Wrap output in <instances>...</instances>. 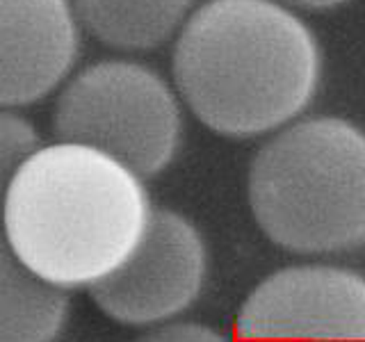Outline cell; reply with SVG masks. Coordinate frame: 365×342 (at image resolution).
<instances>
[{"mask_svg": "<svg viewBox=\"0 0 365 342\" xmlns=\"http://www.w3.org/2000/svg\"><path fill=\"white\" fill-rule=\"evenodd\" d=\"M235 342H365V276L334 265L274 271L240 308Z\"/></svg>", "mask_w": 365, "mask_h": 342, "instance_id": "5", "label": "cell"}, {"mask_svg": "<svg viewBox=\"0 0 365 342\" xmlns=\"http://www.w3.org/2000/svg\"><path fill=\"white\" fill-rule=\"evenodd\" d=\"M322 76L308 26L274 0H210L182 28L174 78L197 117L226 137H256L292 121Z\"/></svg>", "mask_w": 365, "mask_h": 342, "instance_id": "1", "label": "cell"}, {"mask_svg": "<svg viewBox=\"0 0 365 342\" xmlns=\"http://www.w3.org/2000/svg\"><path fill=\"white\" fill-rule=\"evenodd\" d=\"M66 311V294L34 276L0 233V342H53Z\"/></svg>", "mask_w": 365, "mask_h": 342, "instance_id": "8", "label": "cell"}, {"mask_svg": "<svg viewBox=\"0 0 365 342\" xmlns=\"http://www.w3.org/2000/svg\"><path fill=\"white\" fill-rule=\"evenodd\" d=\"M55 133L62 142L110 155L135 176H155L176 155L180 112L171 89L151 68L101 62L62 91Z\"/></svg>", "mask_w": 365, "mask_h": 342, "instance_id": "4", "label": "cell"}, {"mask_svg": "<svg viewBox=\"0 0 365 342\" xmlns=\"http://www.w3.org/2000/svg\"><path fill=\"white\" fill-rule=\"evenodd\" d=\"M192 0H76L80 21L103 43L146 51L163 43L185 16Z\"/></svg>", "mask_w": 365, "mask_h": 342, "instance_id": "9", "label": "cell"}, {"mask_svg": "<svg viewBox=\"0 0 365 342\" xmlns=\"http://www.w3.org/2000/svg\"><path fill=\"white\" fill-rule=\"evenodd\" d=\"M205 247L185 217L155 210L133 254L91 285L103 313L123 324H155L197 301L205 281Z\"/></svg>", "mask_w": 365, "mask_h": 342, "instance_id": "6", "label": "cell"}, {"mask_svg": "<svg viewBox=\"0 0 365 342\" xmlns=\"http://www.w3.org/2000/svg\"><path fill=\"white\" fill-rule=\"evenodd\" d=\"M285 3L297 5V7H304V9H329V7H336L347 3V0H285Z\"/></svg>", "mask_w": 365, "mask_h": 342, "instance_id": "12", "label": "cell"}, {"mask_svg": "<svg viewBox=\"0 0 365 342\" xmlns=\"http://www.w3.org/2000/svg\"><path fill=\"white\" fill-rule=\"evenodd\" d=\"M39 151V135L32 123L11 112H0V205L26 160Z\"/></svg>", "mask_w": 365, "mask_h": 342, "instance_id": "10", "label": "cell"}, {"mask_svg": "<svg viewBox=\"0 0 365 342\" xmlns=\"http://www.w3.org/2000/svg\"><path fill=\"white\" fill-rule=\"evenodd\" d=\"M137 342H228L217 331L201 324H171L158 328L153 333L140 338Z\"/></svg>", "mask_w": 365, "mask_h": 342, "instance_id": "11", "label": "cell"}, {"mask_svg": "<svg viewBox=\"0 0 365 342\" xmlns=\"http://www.w3.org/2000/svg\"><path fill=\"white\" fill-rule=\"evenodd\" d=\"M76 51L66 0H0V105L43 98L68 73Z\"/></svg>", "mask_w": 365, "mask_h": 342, "instance_id": "7", "label": "cell"}, {"mask_svg": "<svg viewBox=\"0 0 365 342\" xmlns=\"http://www.w3.org/2000/svg\"><path fill=\"white\" fill-rule=\"evenodd\" d=\"M249 203L274 244L338 254L365 244V133L340 117L297 121L256 153Z\"/></svg>", "mask_w": 365, "mask_h": 342, "instance_id": "3", "label": "cell"}, {"mask_svg": "<svg viewBox=\"0 0 365 342\" xmlns=\"http://www.w3.org/2000/svg\"><path fill=\"white\" fill-rule=\"evenodd\" d=\"M151 217L130 169L80 144H51L16 171L3 201L5 239L55 288L96 285L133 254Z\"/></svg>", "mask_w": 365, "mask_h": 342, "instance_id": "2", "label": "cell"}]
</instances>
